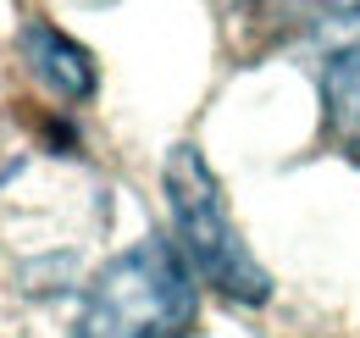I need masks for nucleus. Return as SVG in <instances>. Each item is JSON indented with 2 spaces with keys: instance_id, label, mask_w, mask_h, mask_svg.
<instances>
[{
  "instance_id": "nucleus-4",
  "label": "nucleus",
  "mask_w": 360,
  "mask_h": 338,
  "mask_svg": "<svg viewBox=\"0 0 360 338\" xmlns=\"http://www.w3.org/2000/svg\"><path fill=\"white\" fill-rule=\"evenodd\" d=\"M321 106H327V127L360 150V44L338 50L321 73Z\"/></svg>"
},
{
  "instance_id": "nucleus-2",
  "label": "nucleus",
  "mask_w": 360,
  "mask_h": 338,
  "mask_svg": "<svg viewBox=\"0 0 360 338\" xmlns=\"http://www.w3.org/2000/svg\"><path fill=\"white\" fill-rule=\"evenodd\" d=\"M167 200H172V222H178V239L188 266L222 289L227 299H244V305H261L271 294V277L261 272V261L244 250L238 227L222 206V189L205 167V156L194 144H178L167 156Z\"/></svg>"
},
{
  "instance_id": "nucleus-5",
  "label": "nucleus",
  "mask_w": 360,
  "mask_h": 338,
  "mask_svg": "<svg viewBox=\"0 0 360 338\" xmlns=\"http://www.w3.org/2000/svg\"><path fill=\"white\" fill-rule=\"evenodd\" d=\"M316 6H321L327 17H338V23H355L360 17V0H316Z\"/></svg>"
},
{
  "instance_id": "nucleus-3",
  "label": "nucleus",
  "mask_w": 360,
  "mask_h": 338,
  "mask_svg": "<svg viewBox=\"0 0 360 338\" xmlns=\"http://www.w3.org/2000/svg\"><path fill=\"white\" fill-rule=\"evenodd\" d=\"M22 50H28L34 73H39L56 94H67V100L94 94V67H89V56H84L72 39H61L56 28H28V34H22Z\"/></svg>"
},
{
  "instance_id": "nucleus-1",
  "label": "nucleus",
  "mask_w": 360,
  "mask_h": 338,
  "mask_svg": "<svg viewBox=\"0 0 360 338\" xmlns=\"http://www.w3.org/2000/svg\"><path fill=\"white\" fill-rule=\"evenodd\" d=\"M194 322V277L167 239L122 250L89 283L78 338H183Z\"/></svg>"
}]
</instances>
